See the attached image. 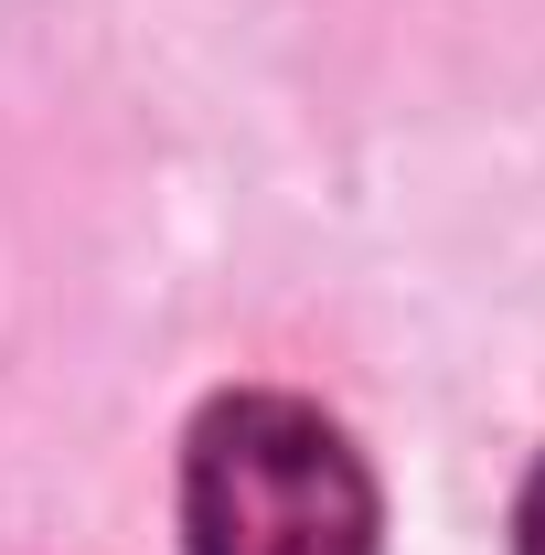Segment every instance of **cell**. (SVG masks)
Returning a JSON list of instances; mask_svg holds the SVG:
<instances>
[{
	"instance_id": "6da1fadb",
	"label": "cell",
	"mask_w": 545,
	"mask_h": 555,
	"mask_svg": "<svg viewBox=\"0 0 545 555\" xmlns=\"http://www.w3.org/2000/svg\"><path fill=\"white\" fill-rule=\"evenodd\" d=\"M182 555H375L353 438L300 396H214L182 438Z\"/></svg>"
},
{
	"instance_id": "7a4b0ae2",
	"label": "cell",
	"mask_w": 545,
	"mask_h": 555,
	"mask_svg": "<svg viewBox=\"0 0 545 555\" xmlns=\"http://www.w3.org/2000/svg\"><path fill=\"white\" fill-rule=\"evenodd\" d=\"M514 555H545V470L524 481V513H514Z\"/></svg>"
}]
</instances>
